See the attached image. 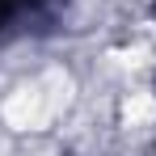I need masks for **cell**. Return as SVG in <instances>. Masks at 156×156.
Returning <instances> with one entry per match:
<instances>
[{
  "mask_svg": "<svg viewBox=\"0 0 156 156\" xmlns=\"http://www.w3.org/2000/svg\"><path fill=\"white\" fill-rule=\"evenodd\" d=\"M47 0H0V42L17 30V21L21 17H30V13H38Z\"/></svg>",
  "mask_w": 156,
  "mask_h": 156,
  "instance_id": "1",
  "label": "cell"
},
{
  "mask_svg": "<svg viewBox=\"0 0 156 156\" xmlns=\"http://www.w3.org/2000/svg\"><path fill=\"white\" fill-rule=\"evenodd\" d=\"M152 156H156V152H152Z\"/></svg>",
  "mask_w": 156,
  "mask_h": 156,
  "instance_id": "2",
  "label": "cell"
}]
</instances>
